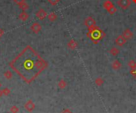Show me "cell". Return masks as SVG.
Returning <instances> with one entry per match:
<instances>
[{"label":"cell","instance_id":"6da1fadb","mask_svg":"<svg viewBox=\"0 0 136 113\" xmlns=\"http://www.w3.org/2000/svg\"><path fill=\"white\" fill-rule=\"evenodd\" d=\"M10 66L26 83H30L37 78L48 66V63L31 47L27 45L14 60Z\"/></svg>","mask_w":136,"mask_h":113},{"label":"cell","instance_id":"7a4b0ae2","mask_svg":"<svg viewBox=\"0 0 136 113\" xmlns=\"http://www.w3.org/2000/svg\"><path fill=\"white\" fill-rule=\"evenodd\" d=\"M106 36L105 32H103L98 25H95L92 27H90L88 29L87 36L95 44H97L100 41H102L103 38H104Z\"/></svg>","mask_w":136,"mask_h":113},{"label":"cell","instance_id":"3957f363","mask_svg":"<svg viewBox=\"0 0 136 113\" xmlns=\"http://www.w3.org/2000/svg\"><path fill=\"white\" fill-rule=\"evenodd\" d=\"M131 4V0H119L118 5L120 6V8L124 10H127Z\"/></svg>","mask_w":136,"mask_h":113},{"label":"cell","instance_id":"277c9868","mask_svg":"<svg viewBox=\"0 0 136 113\" xmlns=\"http://www.w3.org/2000/svg\"><path fill=\"white\" fill-rule=\"evenodd\" d=\"M127 41V40L124 38V36H123V35H119L117 37L115 38V44L119 46V47H122V46H124Z\"/></svg>","mask_w":136,"mask_h":113},{"label":"cell","instance_id":"5b68a950","mask_svg":"<svg viewBox=\"0 0 136 113\" xmlns=\"http://www.w3.org/2000/svg\"><path fill=\"white\" fill-rule=\"evenodd\" d=\"M85 25L88 29L90 27H92V26L96 25V20L92 17H87L85 20Z\"/></svg>","mask_w":136,"mask_h":113},{"label":"cell","instance_id":"8992f818","mask_svg":"<svg viewBox=\"0 0 136 113\" xmlns=\"http://www.w3.org/2000/svg\"><path fill=\"white\" fill-rule=\"evenodd\" d=\"M47 16H48L47 12L45 11L44 9H42V8L39 9V10L37 11V13H36V17H37L38 19H39V20H41V21L44 20Z\"/></svg>","mask_w":136,"mask_h":113},{"label":"cell","instance_id":"52a82bcc","mask_svg":"<svg viewBox=\"0 0 136 113\" xmlns=\"http://www.w3.org/2000/svg\"><path fill=\"white\" fill-rule=\"evenodd\" d=\"M30 30L34 32V33H38L40 32L42 30V25L40 23L38 22H34L30 26Z\"/></svg>","mask_w":136,"mask_h":113},{"label":"cell","instance_id":"ba28073f","mask_svg":"<svg viewBox=\"0 0 136 113\" xmlns=\"http://www.w3.org/2000/svg\"><path fill=\"white\" fill-rule=\"evenodd\" d=\"M122 35L124 36V38L127 39V40H131V39H132L134 37V33L130 29H126L124 31V32H123Z\"/></svg>","mask_w":136,"mask_h":113},{"label":"cell","instance_id":"9c48e42d","mask_svg":"<svg viewBox=\"0 0 136 113\" xmlns=\"http://www.w3.org/2000/svg\"><path fill=\"white\" fill-rule=\"evenodd\" d=\"M67 46H68V48L71 50H75L76 48H77V46H78V43H77L75 40L72 39V40H70V41L68 42L67 44Z\"/></svg>","mask_w":136,"mask_h":113},{"label":"cell","instance_id":"30bf717a","mask_svg":"<svg viewBox=\"0 0 136 113\" xmlns=\"http://www.w3.org/2000/svg\"><path fill=\"white\" fill-rule=\"evenodd\" d=\"M121 66H122V64L119 60H115L112 63V67L115 70H119L121 68Z\"/></svg>","mask_w":136,"mask_h":113},{"label":"cell","instance_id":"8fae6325","mask_svg":"<svg viewBox=\"0 0 136 113\" xmlns=\"http://www.w3.org/2000/svg\"><path fill=\"white\" fill-rule=\"evenodd\" d=\"M18 18L20 19L22 22H25V21H27L29 18V14L25 11H22L21 14L18 15Z\"/></svg>","mask_w":136,"mask_h":113},{"label":"cell","instance_id":"7c38bea8","mask_svg":"<svg viewBox=\"0 0 136 113\" xmlns=\"http://www.w3.org/2000/svg\"><path fill=\"white\" fill-rule=\"evenodd\" d=\"M47 17H48V19H49V22H55L56 20L57 19V15L56 13H54V12H51L50 14H48Z\"/></svg>","mask_w":136,"mask_h":113},{"label":"cell","instance_id":"4fadbf2b","mask_svg":"<svg viewBox=\"0 0 136 113\" xmlns=\"http://www.w3.org/2000/svg\"><path fill=\"white\" fill-rule=\"evenodd\" d=\"M113 6H115L113 4V3L112 1H110V0H107L104 3H103V8L106 9V10H109L110 8H112Z\"/></svg>","mask_w":136,"mask_h":113},{"label":"cell","instance_id":"5bb4252c","mask_svg":"<svg viewBox=\"0 0 136 113\" xmlns=\"http://www.w3.org/2000/svg\"><path fill=\"white\" fill-rule=\"evenodd\" d=\"M109 52H110V54L112 55L113 56H116V55H118L119 54L120 51H119L117 48L113 47V48H112L111 49H110Z\"/></svg>","mask_w":136,"mask_h":113},{"label":"cell","instance_id":"9a60e30c","mask_svg":"<svg viewBox=\"0 0 136 113\" xmlns=\"http://www.w3.org/2000/svg\"><path fill=\"white\" fill-rule=\"evenodd\" d=\"M18 6H19V8H20L22 11H26V10L30 8L29 4L26 3L25 2H24V3H21V4H19V5H18Z\"/></svg>","mask_w":136,"mask_h":113},{"label":"cell","instance_id":"2e32d148","mask_svg":"<svg viewBox=\"0 0 136 113\" xmlns=\"http://www.w3.org/2000/svg\"><path fill=\"white\" fill-rule=\"evenodd\" d=\"M103 83H104V80H103L102 78L99 77V78H96L95 84H96L97 86H102V85H103Z\"/></svg>","mask_w":136,"mask_h":113},{"label":"cell","instance_id":"e0dca14e","mask_svg":"<svg viewBox=\"0 0 136 113\" xmlns=\"http://www.w3.org/2000/svg\"><path fill=\"white\" fill-rule=\"evenodd\" d=\"M58 86H59L60 89H64L67 86V83L64 80H61L58 82Z\"/></svg>","mask_w":136,"mask_h":113},{"label":"cell","instance_id":"ac0fdd59","mask_svg":"<svg viewBox=\"0 0 136 113\" xmlns=\"http://www.w3.org/2000/svg\"><path fill=\"white\" fill-rule=\"evenodd\" d=\"M107 13L109 14H111V15H113V14H115L116 12H117V9H116V7L115 6H113L112 8H110L109 10H107Z\"/></svg>","mask_w":136,"mask_h":113},{"label":"cell","instance_id":"d6986e66","mask_svg":"<svg viewBox=\"0 0 136 113\" xmlns=\"http://www.w3.org/2000/svg\"><path fill=\"white\" fill-rule=\"evenodd\" d=\"M127 65H128V66H129V67H130L131 69H134V68L136 67V62L132 59V60H130V61L128 62Z\"/></svg>","mask_w":136,"mask_h":113},{"label":"cell","instance_id":"ffe728a7","mask_svg":"<svg viewBox=\"0 0 136 113\" xmlns=\"http://www.w3.org/2000/svg\"><path fill=\"white\" fill-rule=\"evenodd\" d=\"M48 2L52 5V6H56L60 2V0H48Z\"/></svg>","mask_w":136,"mask_h":113},{"label":"cell","instance_id":"44dd1931","mask_svg":"<svg viewBox=\"0 0 136 113\" xmlns=\"http://www.w3.org/2000/svg\"><path fill=\"white\" fill-rule=\"evenodd\" d=\"M130 74L134 77V79H136V67L134 69H131L130 70Z\"/></svg>","mask_w":136,"mask_h":113},{"label":"cell","instance_id":"7402d4cb","mask_svg":"<svg viewBox=\"0 0 136 113\" xmlns=\"http://www.w3.org/2000/svg\"><path fill=\"white\" fill-rule=\"evenodd\" d=\"M4 75H5V77L6 78H11V76H12V74H11V73H10V71H6L5 74H4Z\"/></svg>","mask_w":136,"mask_h":113},{"label":"cell","instance_id":"603a6c76","mask_svg":"<svg viewBox=\"0 0 136 113\" xmlns=\"http://www.w3.org/2000/svg\"><path fill=\"white\" fill-rule=\"evenodd\" d=\"M14 1L15 3H16L17 5H19V4H21L24 2H25V0H13Z\"/></svg>","mask_w":136,"mask_h":113},{"label":"cell","instance_id":"cb8c5ba5","mask_svg":"<svg viewBox=\"0 0 136 113\" xmlns=\"http://www.w3.org/2000/svg\"><path fill=\"white\" fill-rule=\"evenodd\" d=\"M4 32H5V31L3 29H1L0 28V38H1L3 36V34H4Z\"/></svg>","mask_w":136,"mask_h":113},{"label":"cell","instance_id":"d4e9b609","mask_svg":"<svg viewBox=\"0 0 136 113\" xmlns=\"http://www.w3.org/2000/svg\"><path fill=\"white\" fill-rule=\"evenodd\" d=\"M62 113H73V111H71L69 109H65V110H64Z\"/></svg>","mask_w":136,"mask_h":113},{"label":"cell","instance_id":"484cf974","mask_svg":"<svg viewBox=\"0 0 136 113\" xmlns=\"http://www.w3.org/2000/svg\"><path fill=\"white\" fill-rule=\"evenodd\" d=\"M131 1H132L134 4H136V0H131Z\"/></svg>","mask_w":136,"mask_h":113},{"label":"cell","instance_id":"4316f807","mask_svg":"<svg viewBox=\"0 0 136 113\" xmlns=\"http://www.w3.org/2000/svg\"><path fill=\"white\" fill-rule=\"evenodd\" d=\"M0 86H1V84H0Z\"/></svg>","mask_w":136,"mask_h":113}]
</instances>
